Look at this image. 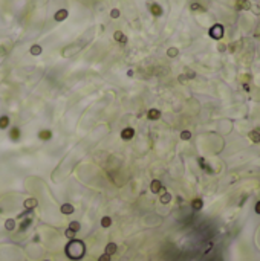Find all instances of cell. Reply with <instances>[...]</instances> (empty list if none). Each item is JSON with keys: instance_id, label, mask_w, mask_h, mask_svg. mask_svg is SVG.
Listing matches in <instances>:
<instances>
[{"instance_id": "cell-21", "label": "cell", "mask_w": 260, "mask_h": 261, "mask_svg": "<svg viewBox=\"0 0 260 261\" xmlns=\"http://www.w3.org/2000/svg\"><path fill=\"white\" fill-rule=\"evenodd\" d=\"M177 53H179V50H177L176 47H170V49L167 50V55H169V57H172V58H174Z\"/></svg>"}, {"instance_id": "cell-13", "label": "cell", "mask_w": 260, "mask_h": 261, "mask_svg": "<svg viewBox=\"0 0 260 261\" xmlns=\"http://www.w3.org/2000/svg\"><path fill=\"white\" fill-rule=\"evenodd\" d=\"M29 52H31V55H40L42 52H43V49H42V46L40 44H34V46H31V49H29Z\"/></svg>"}, {"instance_id": "cell-28", "label": "cell", "mask_w": 260, "mask_h": 261, "mask_svg": "<svg viewBox=\"0 0 260 261\" xmlns=\"http://www.w3.org/2000/svg\"><path fill=\"white\" fill-rule=\"evenodd\" d=\"M98 261H110V255H107V254H103V255L98 258Z\"/></svg>"}, {"instance_id": "cell-16", "label": "cell", "mask_w": 260, "mask_h": 261, "mask_svg": "<svg viewBox=\"0 0 260 261\" xmlns=\"http://www.w3.org/2000/svg\"><path fill=\"white\" fill-rule=\"evenodd\" d=\"M9 125V118L8 116H0V129H6Z\"/></svg>"}, {"instance_id": "cell-11", "label": "cell", "mask_w": 260, "mask_h": 261, "mask_svg": "<svg viewBox=\"0 0 260 261\" xmlns=\"http://www.w3.org/2000/svg\"><path fill=\"white\" fill-rule=\"evenodd\" d=\"M116 251H118V246H116L115 243H109V244L106 246V251H104V254H107V255H113Z\"/></svg>"}, {"instance_id": "cell-22", "label": "cell", "mask_w": 260, "mask_h": 261, "mask_svg": "<svg viewBox=\"0 0 260 261\" xmlns=\"http://www.w3.org/2000/svg\"><path fill=\"white\" fill-rule=\"evenodd\" d=\"M181 139H184V140H188V139H191V133L188 130H184L181 133Z\"/></svg>"}, {"instance_id": "cell-17", "label": "cell", "mask_w": 260, "mask_h": 261, "mask_svg": "<svg viewBox=\"0 0 260 261\" xmlns=\"http://www.w3.org/2000/svg\"><path fill=\"white\" fill-rule=\"evenodd\" d=\"M69 229H72L74 232H78V231L81 229V224H80L78 221H71V223H69Z\"/></svg>"}, {"instance_id": "cell-15", "label": "cell", "mask_w": 260, "mask_h": 261, "mask_svg": "<svg viewBox=\"0 0 260 261\" xmlns=\"http://www.w3.org/2000/svg\"><path fill=\"white\" fill-rule=\"evenodd\" d=\"M101 226H103V227H110V226H112V218L107 217V216L103 217L101 218Z\"/></svg>"}, {"instance_id": "cell-20", "label": "cell", "mask_w": 260, "mask_h": 261, "mask_svg": "<svg viewBox=\"0 0 260 261\" xmlns=\"http://www.w3.org/2000/svg\"><path fill=\"white\" fill-rule=\"evenodd\" d=\"M75 234H77V232H74V231H72V229H69V227L64 231V235H66L67 238H71V240H74V238H75Z\"/></svg>"}, {"instance_id": "cell-12", "label": "cell", "mask_w": 260, "mask_h": 261, "mask_svg": "<svg viewBox=\"0 0 260 261\" xmlns=\"http://www.w3.org/2000/svg\"><path fill=\"white\" fill-rule=\"evenodd\" d=\"M39 137L42 139V140H49L51 137H52V131L51 130H42L39 133Z\"/></svg>"}, {"instance_id": "cell-25", "label": "cell", "mask_w": 260, "mask_h": 261, "mask_svg": "<svg viewBox=\"0 0 260 261\" xmlns=\"http://www.w3.org/2000/svg\"><path fill=\"white\" fill-rule=\"evenodd\" d=\"M110 17H112V18H118V17H120V9H116V8L112 9V11H110Z\"/></svg>"}, {"instance_id": "cell-27", "label": "cell", "mask_w": 260, "mask_h": 261, "mask_svg": "<svg viewBox=\"0 0 260 261\" xmlns=\"http://www.w3.org/2000/svg\"><path fill=\"white\" fill-rule=\"evenodd\" d=\"M11 137L12 139H18V129H12L11 130Z\"/></svg>"}, {"instance_id": "cell-26", "label": "cell", "mask_w": 260, "mask_h": 261, "mask_svg": "<svg viewBox=\"0 0 260 261\" xmlns=\"http://www.w3.org/2000/svg\"><path fill=\"white\" fill-rule=\"evenodd\" d=\"M193 208L194 209H201L202 208V200H194L193 202Z\"/></svg>"}, {"instance_id": "cell-2", "label": "cell", "mask_w": 260, "mask_h": 261, "mask_svg": "<svg viewBox=\"0 0 260 261\" xmlns=\"http://www.w3.org/2000/svg\"><path fill=\"white\" fill-rule=\"evenodd\" d=\"M60 211H61V214H64V216H71V214H74L75 208H74L71 203H63V205L60 206Z\"/></svg>"}, {"instance_id": "cell-5", "label": "cell", "mask_w": 260, "mask_h": 261, "mask_svg": "<svg viewBox=\"0 0 260 261\" xmlns=\"http://www.w3.org/2000/svg\"><path fill=\"white\" fill-rule=\"evenodd\" d=\"M147 118L152 119V121L159 119V118H161V110H158V109H150L148 113H147Z\"/></svg>"}, {"instance_id": "cell-7", "label": "cell", "mask_w": 260, "mask_h": 261, "mask_svg": "<svg viewBox=\"0 0 260 261\" xmlns=\"http://www.w3.org/2000/svg\"><path fill=\"white\" fill-rule=\"evenodd\" d=\"M161 189H162V183H161L159 180H152V183H150V191L155 192V194H158Z\"/></svg>"}, {"instance_id": "cell-6", "label": "cell", "mask_w": 260, "mask_h": 261, "mask_svg": "<svg viewBox=\"0 0 260 261\" xmlns=\"http://www.w3.org/2000/svg\"><path fill=\"white\" fill-rule=\"evenodd\" d=\"M37 205H39V202H37V199H26L25 202H23V206L26 208V209H34V208H37Z\"/></svg>"}, {"instance_id": "cell-1", "label": "cell", "mask_w": 260, "mask_h": 261, "mask_svg": "<svg viewBox=\"0 0 260 261\" xmlns=\"http://www.w3.org/2000/svg\"><path fill=\"white\" fill-rule=\"evenodd\" d=\"M210 37L214 38V40H220V38L223 37V26H222V25L211 26V29H210Z\"/></svg>"}, {"instance_id": "cell-10", "label": "cell", "mask_w": 260, "mask_h": 261, "mask_svg": "<svg viewBox=\"0 0 260 261\" xmlns=\"http://www.w3.org/2000/svg\"><path fill=\"white\" fill-rule=\"evenodd\" d=\"M113 38H115L118 43H127V37H126L124 32H121V31H116V32L113 34Z\"/></svg>"}, {"instance_id": "cell-29", "label": "cell", "mask_w": 260, "mask_h": 261, "mask_svg": "<svg viewBox=\"0 0 260 261\" xmlns=\"http://www.w3.org/2000/svg\"><path fill=\"white\" fill-rule=\"evenodd\" d=\"M253 11H254V14H260V8L257 6V5H254V6H253Z\"/></svg>"}, {"instance_id": "cell-14", "label": "cell", "mask_w": 260, "mask_h": 261, "mask_svg": "<svg viewBox=\"0 0 260 261\" xmlns=\"http://www.w3.org/2000/svg\"><path fill=\"white\" fill-rule=\"evenodd\" d=\"M5 229L6 231H14L15 229V220L14 218H8L5 221Z\"/></svg>"}, {"instance_id": "cell-3", "label": "cell", "mask_w": 260, "mask_h": 261, "mask_svg": "<svg viewBox=\"0 0 260 261\" xmlns=\"http://www.w3.org/2000/svg\"><path fill=\"white\" fill-rule=\"evenodd\" d=\"M67 15H69L67 9H58V11L55 12L54 18H55L57 22H63V20H66V18H67Z\"/></svg>"}, {"instance_id": "cell-24", "label": "cell", "mask_w": 260, "mask_h": 261, "mask_svg": "<svg viewBox=\"0 0 260 261\" xmlns=\"http://www.w3.org/2000/svg\"><path fill=\"white\" fill-rule=\"evenodd\" d=\"M191 11H205V8L201 6L199 3H193V5H191Z\"/></svg>"}, {"instance_id": "cell-32", "label": "cell", "mask_w": 260, "mask_h": 261, "mask_svg": "<svg viewBox=\"0 0 260 261\" xmlns=\"http://www.w3.org/2000/svg\"><path fill=\"white\" fill-rule=\"evenodd\" d=\"M44 261H49V260H44Z\"/></svg>"}, {"instance_id": "cell-8", "label": "cell", "mask_w": 260, "mask_h": 261, "mask_svg": "<svg viewBox=\"0 0 260 261\" xmlns=\"http://www.w3.org/2000/svg\"><path fill=\"white\" fill-rule=\"evenodd\" d=\"M236 8L237 9H251V3L248 0H236Z\"/></svg>"}, {"instance_id": "cell-23", "label": "cell", "mask_w": 260, "mask_h": 261, "mask_svg": "<svg viewBox=\"0 0 260 261\" xmlns=\"http://www.w3.org/2000/svg\"><path fill=\"white\" fill-rule=\"evenodd\" d=\"M196 77V73L193 72V70H190V69H185V78H188V80H193Z\"/></svg>"}, {"instance_id": "cell-31", "label": "cell", "mask_w": 260, "mask_h": 261, "mask_svg": "<svg viewBox=\"0 0 260 261\" xmlns=\"http://www.w3.org/2000/svg\"><path fill=\"white\" fill-rule=\"evenodd\" d=\"M257 212H260V203L257 205Z\"/></svg>"}, {"instance_id": "cell-19", "label": "cell", "mask_w": 260, "mask_h": 261, "mask_svg": "<svg viewBox=\"0 0 260 261\" xmlns=\"http://www.w3.org/2000/svg\"><path fill=\"white\" fill-rule=\"evenodd\" d=\"M250 139H251L253 142H260V134H259V131H251V133H250Z\"/></svg>"}, {"instance_id": "cell-30", "label": "cell", "mask_w": 260, "mask_h": 261, "mask_svg": "<svg viewBox=\"0 0 260 261\" xmlns=\"http://www.w3.org/2000/svg\"><path fill=\"white\" fill-rule=\"evenodd\" d=\"M179 81H181V83H185V81H187L185 75H181V77H179Z\"/></svg>"}, {"instance_id": "cell-4", "label": "cell", "mask_w": 260, "mask_h": 261, "mask_svg": "<svg viewBox=\"0 0 260 261\" xmlns=\"http://www.w3.org/2000/svg\"><path fill=\"white\" fill-rule=\"evenodd\" d=\"M133 136H135V130H133L132 127H127V129H124V130L121 131V137H123L124 140H130Z\"/></svg>"}, {"instance_id": "cell-18", "label": "cell", "mask_w": 260, "mask_h": 261, "mask_svg": "<svg viewBox=\"0 0 260 261\" xmlns=\"http://www.w3.org/2000/svg\"><path fill=\"white\" fill-rule=\"evenodd\" d=\"M170 200H172V194H170V192H164V194L161 196V203L165 205V203H169Z\"/></svg>"}, {"instance_id": "cell-9", "label": "cell", "mask_w": 260, "mask_h": 261, "mask_svg": "<svg viewBox=\"0 0 260 261\" xmlns=\"http://www.w3.org/2000/svg\"><path fill=\"white\" fill-rule=\"evenodd\" d=\"M150 12H152L153 15L159 17V15L162 14V8H161L158 3H152V5H150Z\"/></svg>"}]
</instances>
